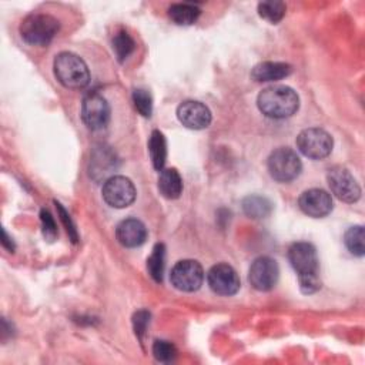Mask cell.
Segmentation results:
<instances>
[{"label":"cell","mask_w":365,"mask_h":365,"mask_svg":"<svg viewBox=\"0 0 365 365\" xmlns=\"http://www.w3.org/2000/svg\"><path fill=\"white\" fill-rule=\"evenodd\" d=\"M133 103L135 110L143 115V117H150L153 113V98L150 93L144 88H135L133 91Z\"/></svg>","instance_id":"cell-27"},{"label":"cell","mask_w":365,"mask_h":365,"mask_svg":"<svg viewBox=\"0 0 365 365\" xmlns=\"http://www.w3.org/2000/svg\"><path fill=\"white\" fill-rule=\"evenodd\" d=\"M53 68L58 83L67 88L80 90L90 83V71L87 64L74 53L63 51L57 54Z\"/></svg>","instance_id":"cell-3"},{"label":"cell","mask_w":365,"mask_h":365,"mask_svg":"<svg viewBox=\"0 0 365 365\" xmlns=\"http://www.w3.org/2000/svg\"><path fill=\"white\" fill-rule=\"evenodd\" d=\"M170 281L178 291L194 292L202 285L204 269L195 259H181L173 267Z\"/></svg>","instance_id":"cell-7"},{"label":"cell","mask_w":365,"mask_h":365,"mask_svg":"<svg viewBox=\"0 0 365 365\" xmlns=\"http://www.w3.org/2000/svg\"><path fill=\"white\" fill-rule=\"evenodd\" d=\"M135 187L124 175H111L103 185V198L113 208H125L135 200Z\"/></svg>","instance_id":"cell-8"},{"label":"cell","mask_w":365,"mask_h":365,"mask_svg":"<svg viewBox=\"0 0 365 365\" xmlns=\"http://www.w3.org/2000/svg\"><path fill=\"white\" fill-rule=\"evenodd\" d=\"M177 117L184 127L191 130L207 128L211 123L210 108L195 100L182 101L177 108Z\"/></svg>","instance_id":"cell-13"},{"label":"cell","mask_w":365,"mask_h":365,"mask_svg":"<svg viewBox=\"0 0 365 365\" xmlns=\"http://www.w3.org/2000/svg\"><path fill=\"white\" fill-rule=\"evenodd\" d=\"M81 118L90 130L106 127L110 121V106L107 100L98 93L87 94L81 104Z\"/></svg>","instance_id":"cell-10"},{"label":"cell","mask_w":365,"mask_h":365,"mask_svg":"<svg viewBox=\"0 0 365 365\" xmlns=\"http://www.w3.org/2000/svg\"><path fill=\"white\" fill-rule=\"evenodd\" d=\"M364 227L362 225H355L348 228V231L344 235V242L346 248L349 250L351 254L362 257L365 252V245H364Z\"/></svg>","instance_id":"cell-25"},{"label":"cell","mask_w":365,"mask_h":365,"mask_svg":"<svg viewBox=\"0 0 365 365\" xmlns=\"http://www.w3.org/2000/svg\"><path fill=\"white\" fill-rule=\"evenodd\" d=\"M40 220H41V227H43V235L48 241H53L57 235V225H56L51 214L47 210H41Z\"/></svg>","instance_id":"cell-28"},{"label":"cell","mask_w":365,"mask_h":365,"mask_svg":"<svg viewBox=\"0 0 365 365\" xmlns=\"http://www.w3.org/2000/svg\"><path fill=\"white\" fill-rule=\"evenodd\" d=\"M115 154L110 150V147L101 145L93 153L90 161V175L94 180H100L101 177H107L113 170H115Z\"/></svg>","instance_id":"cell-17"},{"label":"cell","mask_w":365,"mask_h":365,"mask_svg":"<svg viewBox=\"0 0 365 365\" xmlns=\"http://www.w3.org/2000/svg\"><path fill=\"white\" fill-rule=\"evenodd\" d=\"M332 137L322 128L311 127L302 130L297 137L298 150L308 158L322 160L332 151Z\"/></svg>","instance_id":"cell-6"},{"label":"cell","mask_w":365,"mask_h":365,"mask_svg":"<svg viewBox=\"0 0 365 365\" xmlns=\"http://www.w3.org/2000/svg\"><path fill=\"white\" fill-rule=\"evenodd\" d=\"M291 267L298 274L299 288L304 294H312L321 288L318 277V255L317 250L309 242H295L288 250Z\"/></svg>","instance_id":"cell-1"},{"label":"cell","mask_w":365,"mask_h":365,"mask_svg":"<svg viewBox=\"0 0 365 365\" xmlns=\"http://www.w3.org/2000/svg\"><path fill=\"white\" fill-rule=\"evenodd\" d=\"M1 244H3V247L4 248H7L9 251H14V242L10 240V237L7 235V232H6V230H3V240H1Z\"/></svg>","instance_id":"cell-31"},{"label":"cell","mask_w":365,"mask_h":365,"mask_svg":"<svg viewBox=\"0 0 365 365\" xmlns=\"http://www.w3.org/2000/svg\"><path fill=\"white\" fill-rule=\"evenodd\" d=\"M207 281L215 294L224 297L237 294L241 285L237 271L228 264H217L211 267L207 274Z\"/></svg>","instance_id":"cell-12"},{"label":"cell","mask_w":365,"mask_h":365,"mask_svg":"<svg viewBox=\"0 0 365 365\" xmlns=\"http://www.w3.org/2000/svg\"><path fill=\"white\" fill-rule=\"evenodd\" d=\"M242 210L251 218H264L272 211V202L267 197L248 195L242 200Z\"/></svg>","instance_id":"cell-21"},{"label":"cell","mask_w":365,"mask_h":365,"mask_svg":"<svg viewBox=\"0 0 365 365\" xmlns=\"http://www.w3.org/2000/svg\"><path fill=\"white\" fill-rule=\"evenodd\" d=\"M56 207H57L58 217H60L61 222L64 224V227H66V230H67V232H68L71 241H73V242H77L78 234H77V228H76V225H74V222H73L70 214H68V212L64 210V207H63L60 202H57V201H56Z\"/></svg>","instance_id":"cell-29"},{"label":"cell","mask_w":365,"mask_h":365,"mask_svg":"<svg viewBox=\"0 0 365 365\" xmlns=\"http://www.w3.org/2000/svg\"><path fill=\"white\" fill-rule=\"evenodd\" d=\"M298 205L301 211L308 217L322 218L331 212L332 198L325 190L311 188L299 195Z\"/></svg>","instance_id":"cell-14"},{"label":"cell","mask_w":365,"mask_h":365,"mask_svg":"<svg viewBox=\"0 0 365 365\" xmlns=\"http://www.w3.org/2000/svg\"><path fill=\"white\" fill-rule=\"evenodd\" d=\"M135 48V43L125 30H120L113 37V51L120 63H123Z\"/></svg>","instance_id":"cell-23"},{"label":"cell","mask_w":365,"mask_h":365,"mask_svg":"<svg viewBox=\"0 0 365 365\" xmlns=\"http://www.w3.org/2000/svg\"><path fill=\"white\" fill-rule=\"evenodd\" d=\"M148 153H150V158L154 168L157 171H161L164 168L165 158H167V143L163 133H160L158 130H154L150 135Z\"/></svg>","instance_id":"cell-20"},{"label":"cell","mask_w":365,"mask_h":365,"mask_svg":"<svg viewBox=\"0 0 365 365\" xmlns=\"http://www.w3.org/2000/svg\"><path fill=\"white\" fill-rule=\"evenodd\" d=\"M158 191L168 200H175L182 191V180L175 168H163L158 177Z\"/></svg>","instance_id":"cell-18"},{"label":"cell","mask_w":365,"mask_h":365,"mask_svg":"<svg viewBox=\"0 0 365 365\" xmlns=\"http://www.w3.org/2000/svg\"><path fill=\"white\" fill-rule=\"evenodd\" d=\"M328 185L336 198L345 202H355L361 197V188L354 175L342 165L329 168L327 174Z\"/></svg>","instance_id":"cell-9"},{"label":"cell","mask_w":365,"mask_h":365,"mask_svg":"<svg viewBox=\"0 0 365 365\" xmlns=\"http://www.w3.org/2000/svg\"><path fill=\"white\" fill-rule=\"evenodd\" d=\"M150 322V312L145 311V309H141V311H137L133 317V325H134V331H135V335L138 338L143 336V334L145 332V328Z\"/></svg>","instance_id":"cell-30"},{"label":"cell","mask_w":365,"mask_h":365,"mask_svg":"<svg viewBox=\"0 0 365 365\" xmlns=\"http://www.w3.org/2000/svg\"><path fill=\"white\" fill-rule=\"evenodd\" d=\"M58 20L50 14L33 13L20 24L21 38L31 46H46L58 31Z\"/></svg>","instance_id":"cell-4"},{"label":"cell","mask_w":365,"mask_h":365,"mask_svg":"<svg viewBox=\"0 0 365 365\" xmlns=\"http://www.w3.org/2000/svg\"><path fill=\"white\" fill-rule=\"evenodd\" d=\"M164 267H165V247H164V244L158 242L154 245L151 255L147 258L148 274L155 282L163 281Z\"/></svg>","instance_id":"cell-22"},{"label":"cell","mask_w":365,"mask_h":365,"mask_svg":"<svg viewBox=\"0 0 365 365\" xmlns=\"http://www.w3.org/2000/svg\"><path fill=\"white\" fill-rule=\"evenodd\" d=\"M153 355L160 362H171L177 356V348L170 341L157 339L153 344Z\"/></svg>","instance_id":"cell-26"},{"label":"cell","mask_w":365,"mask_h":365,"mask_svg":"<svg viewBox=\"0 0 365 365\" xmlns=\"http://www.w3.org/2000/svg\"><path fill=\"white\" fill-rule=\"evenodd\" d=\"M279 269L275 259L269 257L257 258L248 271V281L257 291H269L278 281Z\"/></svg>","instance_id":"cell-11"},{"label":"cell","mask_w":365,"mask_h":365,"mask_svg":"<svg viewBox=\"0 0 365 365\" xmlns=\"http://www.w3.org/2000/svg\"><path fill=\"white\" fill-rule=\"evenodd\" d=\"M267 167L269 175L275 181L289 182L299 175L302 163L294 150L289 147H279L269 154Z\"/></svg>","instance_id":"cell-5"},{"label":"cell","mask_w":365,"mask_h":365,"mask_svg":"<svg viewBox=\"0 0 365 365\" xmlns=\"http://www.w3.org/2000/svg\"><path fill=\"white\" fill-rule=\"evenodd\" d=\"M292 73V67L288 63L282 61H262L257 64L252 71L251 77L255 81H277L281 78L288 77Z\"/></svg>","instance_id":"cell-16"},{"label":"cell","mask_w":365,"mask_h":365,"mask_svg":"<svg viewBox=\"0 0 365 365\" xmlns=\"http://www.w3.org/2000/svg\"><path fill=\"white\" fill-rule=\"evenodd\" d=\"M201 10L198 6L191 3H175L168 9L170 19L178 26H190L197 21Z\"/></svg>","instance_id":"cell-19"},{"label":"cell","mask_w":365,"mask_h":365,"mask_svg":"<svg viewBox=\"0 0 365 365\" xmlns=\"http://www.w3.org/2000/svg\"><path fill=\"white\" fill-rule=\"evenodd\" d=\"M285 10H287V7H285V4L282 1L269 0V1L258 3V14L264 20H267V21H269L272 24H275V23L282 20V17L285 16Z\"/></svg>","instance_id":"cell-24"},{"label":"cell","mask_w":365,"mask_h":365,"mask_svg":"<svg viewBox=\"0 0 365 365\" xmlns=\"http://www.w3.org/2000/svg\"><path fill=\"white\" fill-rule=\"evenodd\" d=\"M259 111L271 118H287L297 113L299 97L288 86H271L264 88L257 98Z\"/></svg>","instance_id":"cell-2"},{"label":"cell","mask_w":365,"mask_h":365,"mask_svg":"<svg viewBox=\"0 0 365 365\" xmlns=\"http://www.w3.org/2000/svg\"><path fill=\"white\" fill-rule=\"evenodd\" d=\"M115 237L123 247L135 248L144 244L147 238V228L137 218H125L117 225Z\"/></svg>","instance_id":"cell-15"}]
</instances>
